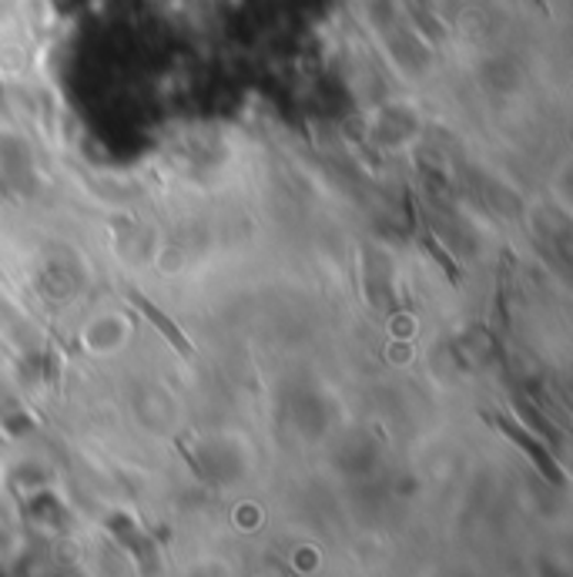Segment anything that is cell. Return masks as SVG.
Returning <instances> with one entry per match:
<instances>
[{
  "label": "cell",
  "instance_id": "obj_1",
  "mask_svg": "<svg viewBox=\"0 0 573 577\" xmlns=\"http://www.w3.org/2000/svg\"><path fill=\"white\" fill-rule=\"evenodd\" d=\"M124 300H128V306H134L137 309V316H145V323L148 326H155L158 329V336L178 352V356H185V359H191L195 352H191V342H188V336L178 329V323L168 316V313H162L148 296H141V293H134V288H124Z\"/></svg>",
  "mask_w": 573,
  "mask_h": 577
},
{
  "label": "cell",
  "instance_id": "obj_2",
  "mask_svg": "<svg viewBox=\"0 0 573 577\" xmlns=\"http://www.w3.org/2000/svg\"><path fill=\"white\" fill-rule=\"evenodd\" d=\"M493 423H496L499 429H504V433H507V437H510L517 447H524V454H527V457L537 464V470H540V473H547L553 483H560V480H563V473L557 470V464H553V457L547 454V447H543V444H537V440L530 437V433H527L524 426H517V423H514V420H507V416H493Z\"/></svg>",
  "mask_w": 573,
  "mask_h": 577
},
{
  "label": "cell",
  "instance_id": "obj_3",
  "mask_svg": "<svg viewBox=\"0 0 573 577\" xmlns=\"http://www.w3.org/2000/svg\"><path fill=\"white\" fill-rule=\"evenodd\" d=\"M419 242H422V249H426L429 255H433V259H437V262L443 265V272H447V275H450L453 282L460 279V272H456V262H453V255H450V252H447V249H443V246H440V242L433 239V232H429V226H422V239H419Z\"/></svg>",
  "mask_w": 573,
  "mask_h": 577
}]
</instances>
